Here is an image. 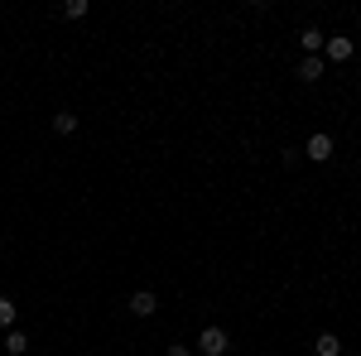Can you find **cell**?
Instances as JSON below:
<instances>
[{"instance_id":"3957f363","label":"cell","mask_w":361,"mask_h":356,"mask_svg":"<svg viewBox=\"0 0 361 356\" xmlns=\"http://www.w3.org/2000/svg\"><path fill=\"white\" fill-rule=\"evenodd\" d=\"M308 159H313V164L333 159V135H308Z\"/></svg>"},{"instance_id":"7c38bea8","label":"cell","mask_w":361,"mask_h":356,"mask_svg":"<svg viewBox=\"0 0 361 356\" xmlns=\"http://www.w3.org/2000/svg\"><path fill=\"white\" fill-rule=\"evenodd\" d=\"M164 356H193V352H188V347H183V342H173V347H169Z\"/></svg>"},{"instance_id":"8fae6325","label":"cell","mask_w":361,"mask_h":356,"mask_svg":"<svg viewBox=\"0 0 361 356\" xmlns=\"http://www.w3.org/2000/svg\"><path fill=\"white\" fill-rule=\"evenodd\" d=\"M63 15H68V20H82V15H87V0H68V5H63Z\"/></svg>"},{"instance_id":"6da1fadb","label":"cell","mask_w":361,"mask_h":356,"mask_svg":"<svg viewBox=\"0 0 361 356\" xmlns=\"http://www.w3.org/2000/svg\"><path fill=\"white\" fill-rule=\"evenodd\" d=\"M226 347H231V337H226L222 328H207L202 337H197V352L202 356H226Z\"/></svg>"},{"instance_id":"5b68a950","label":"cell","mask_w":361,"mask_h":356,"mask_svg":"<svg viewBox=\"0 0 361 356\" xmlns=\"http://www.w3.org/2000/svg\"><path fill=\"white\" fill-rule=\"evenodd\" d=\"M323 44H328V34L308 25V29H304V54H308V58H318V54H323Z\"/></svg>"},{"instance_id":"277c9868","label":"cell","mask_w":361,"mask_h":356,"mask_svg":"<svg viewBox=\"0 0 361 356\" xmlns=\"http://www.w3.org/2000/svg\"><path fill=\"white\" fill-rule=\"evenodd\" d=\"M154 308H159V299H154L149 289H140L135 299H130V313H135V318H154Z\"/></svg>"},{"instance_id":"ba28073f","label":"cell","mask_w":361,"mask_h":356,"mask_svg":"<svg viewBox=\"0 0 361 356\" xmlns=\"http://www.w3.org/2000/svg\"><path fill=\"white\" fill-rule=\"evenodd\" d=\"M294 78H304V82H318V78H323V58H304Z\"/></svg>"},{"instance_id":"8992f818","label":"cell","mask_w":361,"mask_h":356,"mask_svg":"<svg viewBox=\"0 0 361 356\" xmlns=\"http://www.w3.org/2000/svg\"><path fill=\"white\" fill-rule=\"evenodd\" d=\"M313 352L318 356H342V337H337V332H323V337L313 342Z\"/></svg>"},{"instance_id":"9c48e42d","label":"cell","mask_w":361,"mask_h":356,"mask_svg":"<svg viewBox=\"0 0 361 356\" xmlns=\"http://www.w3.org/2000/svg\"><path fill=\"white\" fill-rule=\"evenodd\" d=\"M54 130H58V135H73V130H78V116H73V111H58V116H54Z\"/></svg>"},{"instance_id":"7a4b0ae2","label":"cell","mask_w":361,"mask_h":356,"mask_svg":"<svg viewBox=\"0 0 361 356\" xmlns=\"http://www.w3.org/2000/svg\"><path fill=\"white\" fill-rule=\"evenodd\" d=\"M323 58H328V63H347V58H352V39H347V34H342V39H328V44H323Z\"/></svg>"},{"instance_id":"30bf717a","label":"cell","mask_w":361,"mask_h":356,"mask_svg":"<svg viewBox=\"0 0 361 356\" xmlns=\"http://www.w3.org/2000/svg\"><path fill=\"white\" fill-rule=\"evenodd\" d=\"M0 328H5V332L15 328V303H10V299H0Z\"/></svg>"},{"instance_id":"52a82bcc","label":"cell","mask_w":361,"mask_h":356,"mask_svg":"<svg viewBox=\"0 0 361 356\" xmlns=\"http://www.w3.org/2000/svg\"><path fill=\"white\" fill-rule=\"evenodd\" d=\"M5 352H10V356H25L29 352V337L20 328H10V332H5Z\"/></svg>"}]
</instances>
